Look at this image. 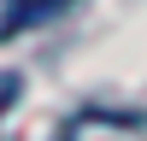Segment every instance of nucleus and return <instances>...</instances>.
<instances>
[{
    "instance_id": "f257e3e1",
    "label": "nucleus",
    "mask_w": 147,
    "mask_h": 141,
    "mask_svg": "<svg viewBox=\"0 0 147 141\" xmlns=\"http://www.w3.org/2000/svg\"><path fill=\"white\" fill-rule=\"evenodd\" d=\"M59 141H147V124L129 112H77L59 129Z\"/></svg>"
},
{
    "instance_id": "f03ea898",
    "label": "nucleus",
    "mask_w": 147,
    "mask_h": 141,
    "mask_svg": "<svg viewBox=\"0 0 147 141\" xmlns=\"http://www.w3.org/2000/svg\"><path fill=\"white\" fill-rule=\"evenodd\" d=\"M71 0H6V12H0V35L6 30H35L41 18H59Z\"/></svg>"
},
{
    "instance_id": "7ed1b4c3",
    "label": "nucleus",
    "mask_w": 147,
    "mask_h": 141,
    "mask_svg": "<svg viewBox=\"0 0 147 141\" xmlns=\"http://www.w3.org/2000/svg\"><path fill=\"white\" fill-rule=\"evenodd\" d=\"M0 100H18V77H0Z\"/></svg>"
}]
</instances>
